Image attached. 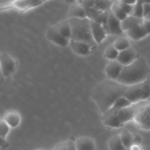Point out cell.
<instances>
[{
  "label": "cell",
  "mask_w": 150,
  "mask_h": 150,
  "mask_svg": "<svg viewBox=\"0 0 150 150\" xmlns=\"http://www.w3.org/2000/svg\"><path fill=\"white\" fill-rule=\"evenodd\" d=\"M127 86L117 81L105 79L100 82L92 89V99L103 114L112 108L114 103L120 97L124 96Z\"/></svg>",
  "instance_id": "6da1fadb"
},
{
  "label": "cell",
  "mask_w": 150,
  "mask_h": 150,
  "mask_svg": "<svg viewBox=\"0 0 150 150\" xmlns=\"http://www.w3.org/2000/svg\"><path fill=\"white\" fill-rule=\"evenodd\" d=\"M150 78V67L143 57H139L129 65L125 66L117 81L125 86L142 83Z\"/></svg>",
  "instance_id": "7a4b0ae2"
},
{
  "label": "cell",
  "mask_w": 150,
  "mask_h": 150,
  "mask_svg": "<svg viewBox=\"0 0 150 150\" xmlns=\"http://www.w3.org/2000/svg\"><path fill=\"white\" fill-rule=\"evenodd\" d=\"M70 27H71V39L73 40L81 41L90 45L92 48L97 46L92 37L91 20L88 18H68Z\"/></svg>",
  "instance_id": "3957f363"
},
{
  "label": "cell",
  "mask_w": 150,
  "mask_h": 150,
  "mask_svg": "<svg viewBox=\"0 0 150 150\" xmlns=\"http://www.w3.org/2000/svg\"><path fill=\"white\" fill-rule=\"evenodd\" d=\"M124 96L133 104L139 103L150 99V78L147 80L127 86Z\"/></svg>",
  "instance_id": "277c9868"
},
{
  "label": "cell",
  "mask_w": 150,
  "mask_h": 150,
  "mask_svg": "<svg viewBox=\"0 0 150 150\" xmlns=\"http://www.w3.org/2000/svg\"><path fill=\"white\" fill-rule=\"evenodd\" d=\"M133 121L140 128L150 130V100L139 103V106Z\"/></svg>",
  "instance_id": "5b68a950"
},
{
  "label": "cell",
  "mask_w": 150,
  "mask_h": 150,
  "mask_svg": "<svg viewBox=\"0 0 150 150\" xmlns=\"http://www.w3.org/2000/svg\"><path fill=\"white\" fill-rule=\"evenodd\" d=\"M16 69V62L11 56L6 52L0 54V70L4 77L11 76Z\"/></svg>",
  "instance_id": "8992f818"
},
{
  "label": "cell",
  "mask_w": 150,
  "mask_h": 150,
  "mask_svg": "<svg viewBox=\"0 0 150 150\" xmlns=\"http://www.w3.org/2000/svg\"><path fill=\"white\" fill-rule=\"evenodd\" d=\"M42 0H15L8 4H0V10L8 7H13L19 10H26L42 4Z\"/></svg>",
  "instance_id": "52a82bcc"
},
{
  "label": "cell",
  "mask_w": 150,
  "mask_h": 150,
  "mask_svg": "<svg viewBox=\"0 0 150 150\" xmlns=\"http://www.w3.org/2000/svg\"><path fill=\"white\" fill-rule=\"evenodd\" d=\"M117 111L118 110L111 108L103 114V122L105 125L112 128H120L124 125L117 114Z\"/></svg>",
  "instance_id": "ba28073f"
},
{
  "label": "cell",
  "mask_w": 150,
  "mask_h": 150,
  "mask_svg": "<svg viewBox=\"0 0 150 150\" xmlns=\"http://www.w3.org/2000/svg\"><path fill=\"white\" fill-rule=\"evenodd\" d=\"M77 2L81 4L84 9H97V10L108 11L113 3L111 0H78Z\"/></svg>",
  "instance_id": "9c48e42d"
},
{
  "label": "cell",
  "mask_w": 150,
  "mask_h": 150,
  "mask_svg": "<svg viewBox=\"0 0 150 150\" xmlns=\"http://www.w3.org/2000/svg\"><path fill=\"white\" fill-rule=\"evenodd\" d=\"M45 37L51 42L60 47H67L70 44V40L64 38V36L59 33L54 26L48 28L45 32Z\"/></svg>",
  "instance_id": "30bf717a"
},
{
  "label": "cell",
  "mask_w": 150,
  "mask_h": 150,
  "mask_svg": "<svg viewBox=\"0 0 150 150\" xmlns=\"http://www.w3.org/2000/svg\"><path fill=\"white\" fill-rule=\"evenodd\" d=\"M86 13V16L91 21H94L98 23H101L105 27L107 30V21H108L109 11H103V10H97V9H85Z\"/></svg>",
  "instance_id": "8fae6325"
},
{
  "label": "cell",
  "mask_w": 150,
  "mask_h": 150,
  "mask_svg": "<svg viewBox=\"0 0 150 150\" xmlns=\"http://www.w3.org/2000/svg\"><path fill=\"white\" fill-rule=\"evenodd\" d=\"M121 21L119 20L114 15L109 11L108 21H107V32L108 35H122L123 32L122 28Z\"/></svg>",
  "instance_id": "7c38bea8"
},
{
  "label": "cell",
  "mask_w": 150,
  "mask_h": 150,
  "mask_svg": "<svg viewBox=\"0 0 150 150\" xmlns=\"http://www.w3.org/2000/svg\"><path fill=\"white\" fill-rule=\"evenodd\" d=\"M91 28L93 39L97 45L100 44L106 38L108 32L105 26L101 23L91 21Z\"/></svg>",
  "instance_id": "4fadbf2b"
},
{
  "label": "cell",
  "mask_w": 150,
  "mask_h": 150,
  "mask_svg": "<svg viewBox=\"0 0 150 150\" xmlns=\"http://www.w3.org/2000/svg\"><path fill=\"white\" fill-rule=\"evenodd\" d=\"M123 67L124 66L118 62L117 60L110 61L105 67V73L107 78L111 80L117 81L122 71Z\"/></svg>",
  "instance_id": "5bb4252c"
},
{
  "label": "cell",
  "mask_w": 150,
  "mask_h": 150,
  "mask_svg": "<svg viewBox=\"0 0 150 150\" xmlns=\"http://www.w3.org/2000/svg\"><path fill=\"white\" fill-rule=\"evenodd\" d=\"M138 57L137 52L133 48H129L125 51H120L119 54L117 61L122 64L123 66H127L132 64L134 61H136Z\"/></svg>",
  "instance_id": "9a60e30c"
},
{
  "label": "cell",
  "mask_w": 150,
  "mask_h": 150,
  "mask_svg": "<svg viewBox=\"0 0 150 150\" xmlns=\"http://www.w3.org/2000/svg\"><path fill=\"white\" fill-rule=\"evenodd\" d=\"M139 103L133 104V105L127 107V108L118 110L117 114H118L120 120H121L123 124H125L127 122L133 120L135 116H136V112H137L138 108H139Z\"/></svg>",
  "instance_id": "2e32d148"
},
{
  "label": "cell",
  "mask_w": 150,
  "mask_h": 150,
  "mask_svg": "<svg viewBox=\"0 0 150 150\" xmlns=\"http://www.w3.org/2000/svg\"><path fill=\"white\" fill-rule=\"evenodd\" d=\"M73 52L80 56H87L90 54L92 48L90 45L81 41L70 40L69 44Z\"/></svg>",
  "instance_id": "e0dca14e"
},
{
  "label": "cell",
  "mask_w": 150,
  "mask_h": 150,
  "mask_svg": "<svg viewBox=\"0 0 150 150\" xmlns=\"http://www.w3.org/2000/svg\"><path fill=\"white\" fill-rule=\"evenodd\" d=\"M77 150H96V145L93 139L89 136H81L74 141Z\"/></svg>",
  "instance_id": "ac0fdd59"
},
{
  "label": "cell",
  "mask_w": 150,
  "mask_h": 150,
  "mask_svg": "<svg viewBox=\"0 0 150 150\" xmlns=\"http://www.w3.org/2000/svg\"><path fill=\"white\" fill-rule=\"evenodd\" d=\"M144 18L135 17L133 16H128L125 20L121 22L123 32H127L130 29L136 27V26L142 24L144 22Z\"/></svg>",
  "instance_id": "d6986e66"
},
{
  "label": "cell",
  "mask_w": 150,
  "mask_h": 150,
  "mask_svg": "<svg viewBox=\"0 0 150 150\" xmlns=\"http://www.w3.org/2000/svg\"><path fill=\"white\" fill-rule=\"evenodd\" d=\"M126 33H127V36H128L130 39L134 40H142L148 35L147 32H146L143 23L139 25V26H136V27L133 28V29H130V30H128L127 32H126Z\"/></svg>",
  "instance_id": "ffe728a7"
},
{
  "label": "cell",
  "mask_w": 150,
  "mask_h": 150,
  "mask_svg": "<svg viewBox=\"0 0 150 150\" xmlns=\"http://www.w3.org/2000/svg\"><path fill=\"white\" fill-rule=\"evenodd\" d=\"M3 120L8 125L10 128H16L20 125L21 117L16 111H10L6 113Z\"/></svg>",
  "instance_id": "44dd1931"
},
{
  "label": "cell",
  "mask_w": 150,
  "mask_h": 150,
  "mask_svg": "<svg viewBox=\"0 0 150 150\" xmlns=\"http://www.w3.org/2000/svg\"><path fill=\"white\" fill-rule=\"evenodd\" d=\"M68 16L69 18H87L84 7L81 4H79V2L72 4L70 10H69Z\"/></svg>",
  "instance_id": "7402d4cb"
},
{
  "label": "cell",
  "mask_w": 150,
  "mask_h": 150,
  "mask_svg": "<svg viewBox=\"0 0 150 150\" xmlns=\"http://www.w3.org/2000/svg\"><path fill=\"white\" fill-rule=\"evenodd\" d=\"M54 26L57 29V32L61 34L62 36H64V38H67L69 40L71 39V27H70L68 19L67 20L62 21L59 22L58 23H57Z\"/></svg>",
  "instance_id": "603a6c76"
},
{
  "label": "cell",
  "mask_w": 150,
  "mask_h": 150,
  "mask_svg": "<svg viewBox=\"0 0 150 150\" xmlns=\"http://www.w3.org/2000/svg\"><path fill=\"white\" fill-rule=\"evenodd\" d=\"M120 136L123 145L127 150L130 149L132 146L135 144L134 136L129 130H125L122 131L121 133L120 134Z\"/></svg>",
  "instance_id": "cb8c5ba5"
},
{
  "label": "cell",
  "mask_w": 150,
  "mask_h": 150,
  "mask_svg": "<svg viewBox=\"0 0 150 150\" xmlns=\"http://www.w3.org/2000/svg\"><path fill=\"white\" fill-rule=\"evenodd\" d=\"M108 150H127L120 139V134L112 136L108 142Z\"/></svg>",
  "instance_id": "d4e9b609"
},
{
  "label": "cell",
  "mask_w": 150,
  "mask_h": 150,
  "mask_svg": "<svg viewBox=\"0 0 150 150\" xmlns=\"http://www.w3.org/2000/svg\"><path fill=\"white\" fill-rule=\"evenodd\" d=\"M110 11L114 15L115 17H117V18L120 21H121L125 20V19L128 16V15L126 14V13L123 11L122 9L120 7V5H119L117 1L113 3L112 5H111V9H110Z\"/></svg>",
  "instance_id": "484cf974"
},
{
  "label": "cell",
  "mask_w": 150,
  "mask_h": 150,
  "mask_svg": "<svg viewBox=\"0 0 150 150\" xmlns=\"http://www.w3.org/2000/svg\"><path fill=\"white\" fill-rule=\"evenodd\" d=\"M119 54H120V51L114 47V44H111V45H108L105 48L104 56L110 61H114V60H117Z\"/></svg>",
  "instance_id": "4316f807"
},
{
  "label": "cell",
  "mask_w": 150,
  "mask_h": 150,
  "mask_svg": "<svg viewBox=\"0 0 150 150\" xmlns=\"http://www.w3.org/2000/svg\"><path fill=\"white\" fill-rule=\"evenodd\" d=\"M114 45L120 52L130 48V41L126 38H123V37L119 38L118 39L116 40L115 42H114Z\"/></svg>",
  "instance_id": "83f0119b"
},
{
  "label": "cell",
  "mask_w": 150,
  "mask_h": 150,
  "mask_svg": "<svg viewBox=\"0 0 150 150\" xmlns=\"http://www.w3.org/2000/svg\"><path fill=\"white\" fill-rule=\"evenodd\" d=\"M132 105H133V103L127 98H126L125 96H121L116 100L112 108L117 110H120L125 108H127Z\"/></svg>",
  "instance_id": "f1b7e54d"
},
{
  "label": "cell",
  "mask_w": 150,
  "mask_h": 150,
  "mask_svg": "<svg viewBox=\"0 0 150 150\" xmlns=\"http://www.w3.org/2000/svg\"><path fill=\"white\" fill-rule=\"evenodd\" d=\"M10 127L4 121L1 120L0 122V137L6 139L8 133H10Z\"/></svg>",
  "instance_id": "f546056e"
},
{
  "label": "cell",
  "mask_w": 150,
  "mask_h": 150,
  "mask_svg": "<svg viewBox=\"0 0 150 150\" xmlns=\"http://www.w3.org/2000/svg\"><path fill=\"white\" fill-rule=\"evenodd\" d=\"M117 2H118L120 7L122 9V10L126 14H127L128 16H131L133 12V10H134V5H130V4H125V3H122L119 1H117Z\"/></svg>",
  "instance_id": "4dcf8cb0"
},
{
  "label": "cell",
  "mask_w": 150,
  "mask_h": 150,
  "mask_svg": "<svg viewBox=\"0 0 150 150\" xmlns=\"http://www.w3.org/2000/svg\"><path fill=\"white\" fill-rule=\"evenodd\" d=\"M53 150H67V141L57 144Z\"/></svg>",
  "instance_id": "1f68e13d"
},
{
  "label": "cell",
  "mask_w": 150,
  "mask_h": 150,
  "mask_svg": "<svg viewBox=\"0 0 150 150\" xmlns=\"http://www.w3.org/2000/svg\"><path fill=\"white\" fill-rule=\"evenodd\" d=\"M143 12H144V18L147 17L148 15L150 13V4H143Z\"/></svg>",
  "instance_id": "d6a6232c"
},
{
  "label": "cell",
  "mask_w": 150,
  "mask_h": 150,
  "mask_svg": "<svg viewBox=\"0 0 150 150\" xmlns=\"http://www.w3.org/2000/svg\"><path fill=\"white\" fill-rule=\"evenodd\" d=\"M67 150H77L75 146L74 141L71 139L67 141Z\"/></svg>",
  "instance_id": "836d02e7"
},
{
  "label": "cell",
  "mask_w": 150,
  "mask_h": 150,
  "mask_svg": "<svg viewBox=\"0 0 150 150\" xmlns=\"http://www.w3.org/2000/svg\"><path fill=\"white\" fill-rule=\"evenodd\" d=\"M143 25L144 26L145 29H146V32L148 35L150 34V19H144Z\"/></svg>",
  "instance_id": "e575fe53"
},
{
  "label": "cell",
  "mask_w": 150,
  "mask_h": 150,
  "mask_svg": "<svg viewBox=\"0 0 150 150\" xmlns=\"http://www.w3.org/2000/svg\"><path fill=\"white\" fill-rule=\"evenodd\" d=\"M119 1L122 3H125V4H130V5H136L137 3V0H118Z\"/></svg>",
  "instance_id": "d590c367"
},
{
  "label": "cell",
  "mask_w": 150,
  "mask_h": 150,
  "mask_svg": "<svg viewBox=\"0 0 150 150\" xmlns=\"http://www.w3.org/2000/svg\"><path fill=\"white\" fill-rule=\"evenodd\" d=\"M130 150H142V147L138 144H133L132 147L130 148Z\"/></svg>",
  "instance_id": "8d00e7d4"
},
{
  "label": "cell",
  "mask_w": 150,
  "mask_h": 150,
  "mask_svg": "<svg viewBox=\"0 0 150 150\" xmlns=\"http://www.w3.org/2000/svg\"><path fill=\"white\" fill-rule=\"evenodd\" d=\"M62 1H64L65 3H67V4H75V3H76V1H77L78 0H62Z\"/></svg>",
  "instance_id": "74e56055"
},
{
  "label": "cell",
  "mask_w": 150,
  "mask_h": 150,
  "mask_svg": "<svg viewBox=\"0 0 150 150\" xmlns=\"http://www.w3.org/2000/svg\"><path fill=\"white\" fill-rule=\"evenodd\" d=\"M13 1H15V0H4V3L3 4H8V3L12 2Z\"/></svg>",
  "instance_id": "f35d334b"
},
{
  "label": "cell",
  "mask_w": 150,
  "mask_h": 150,
  "mask_svg": "<svg viewBox=\"0 0 150 150\" xmlns=\"http://www.w3.org/2000/svg\"><path fill=\"white\" fill-rule=\"evenodd\" d=\"M144 3H146V4H150V0H144Z\"/></svg>",
  "instance_id": "ab89813d"
},
{
  "label": "cell",
  "mask_w": 150,
  "mask_h": 150,
  "mask_svg": "<svg viewBox=\"0 0 150 150\" xmlns=\"http://www.w3.org/2000/svg\"><path fill=\"white\" fill-rule=\"evenodd\" d=\"M145 19H150V13H149V14L147 16V17L145 18Z\"/></svg>",
  "instance_id": "60d3db41"
},
{
  "label": "cell",
  "mask_w": 150,
  "mask_h": 150,
  "mask_svg": "<svg viewBox=\"0 0 150 150\" xmlns=\"http://www.w3.org/2000/svg\"><path fill=\"white\" fill-rule=\"evenodd\" d=\"M42 1H43V2H44V1H48V0H42Z\"/></svg>",
  "instance_id": "b9f144b4"
},
{
  "label": "cell",
  "mask_w": 150,
  "mask_h": 150,
  "mask_svg": "<svg viewBox=\"0 0 150 150\" xmlns=\"http://www.w3.org/2000/svg\"><path fill=\"white\" fill-rule=\"evenodd\" d=\"M1 119H0V122H1Z\"/></svg>",
  "instance_id": "7bdbcfd3"
},
{
  "label": "cell",
  "mask_w": 150,
  "mask_h": 150,
  "mask_svg": "<svg viewBox=\"0 0 150 150\" xmlns=\"http://www.w3.org/2000/svg\"><path fill=\"white\" fill-rule=\"evenodd\" d=\"M52 150H53V149H52Z\"/></svg>",
  "instance_id": "ee69618b"
}]
</instances>
